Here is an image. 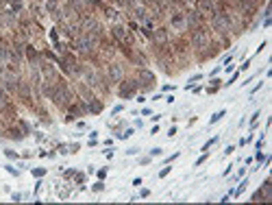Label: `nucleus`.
Returning a JSON list of instances; mask_svg holds the SVG:
<instances>
[{
  "instance_id": "f257e3e1",
  "label": "nucleus",
  "mask_w": 272,
  "mask_h": 205,
  "mask_svg": "<svg viewBox=\"0 0 272 205\" xmlns=\"http://www.w3.org/2000/svg\"><path fill=\"white\" fill-rule=\"evenodd\" d=\"M94 35L91 33H87V35H81L79 39H76V50H81V53H89V50L94 48Z\"/></svg>"
},
{
  "instance_id": "f03ea898",
  "label": "nucleus",
  "mask_w": 272,
  "mask_h": 205,
  "mask_svg": "<svg viewBox=\"0 0 272 205\" xmlns=\"http://www.w3.org/2000/svg\"><path fill=\"white\" fill-rule=\"evenodd\" d=\"M213 26H216L218 31H227V29H229L227 15H216V18H213Z\"/></svg>"
},
{
  "instance_id": "7ed1b4c3",
  "label": "nucleus",
  "mask_w": 272,
  "mask_h": 205,
  "mask_svg": "<svg viewBox=\"0 0 272 205\" xmlns=\"http://www.w3.org/2000/svg\"><path fill=\"white\" fill-rule=\"evenodd\" d=\"M68 98H70V94H68L65 87H59V90L55 92V100H57V102H68Z\"/></svg>"
},
{
  "instance_id": "20e7f679",
  "label": "nucleus",
  "mask_w": 272,
  "mask_h": 205,
  "mask_svg": "<svg viewBox=\"0 0 272 205\" xmlns=\"http://www.w3.org/2000/svg\"><path fill=\"white\" fill-rule=\"evenodd\" d=\"M109 76L118 81L120 76H122V68H120V66H111V68H109Z\"/></svg>"
},
{
  "instance_id": "39448f33",
  "label": "nucleus",
  "mask_w": 272,
  "mask_h": 205,
  "mask_svg": "<svg viewBox=\"0 0 272 205\" xmlns=\"http://www.w3.org/2000/svg\"><path fill=\"white\" fill-rule=\"evenodd\" d=\"M205 42H207L205 33H196V37H194V44H196V46H203Z\"/></svg>"
},
{
  "instance_id": "423d86ee",
  "label": "nucleus",
  "mask_w": 272,
  "mask_h": 205,
  "mask_svg": "<svg viewBox=\"0 0 272 205\" xmlns=\"http://www.w3.org/2000/svg\"><path fill=\"white\" fill-rule=\"evenodd\" d=\"M9 59H11V53H9V50H5V48H0V61L5 63V61H9Z\"/></svg>"
},
{
  "instance_id": "0eeeda50",
  "label": "nucleus",
  "mask_w": 272,
  "mask_h": 205,
  "mask_svg": "<svg viewBox=\"0 0 272 205\" xmlns=\"http://www.w3.org/2000/svg\"><path fill=\"white\" fill-rule=\"evenodd\" d=\"M5 85H7V87H13V85H15V79H13L11 74H5Z\"/></svg>"
},
{
  "instance_id": "6e6552de",
  "label": "nucleus",
  "mask_w": 272,
  "mask_h": 205,
  "mask_svg": "<svg viewBox=\"0 0 272 205\" xmlns=\"http://www.w3.org/2000/svg\"><path fill=\"white\" fill-rule=\"evenodd\" d=\"M100 109H103V105H100L98 100H94V102H91V107H89V111H94V114H98Z\"/></svg>"
},
{
  "instance_id": "1a4fd4ad",
  "label": "nucleus",
  "mask_w": 272,
  "mask_h": 205,
  "mask_svg": "<svg viewBox=\"0 0 272 205\" xmlns=\"http://www.w3.org/2000/svg\"><path fill=\"white\" fill-rule=\"evenodd\" d=\"M113 33H115V37H120V39L124 37V29H122V26H115V29H113Z\"/></svg>"
},
{
  "instance_id": "9d476101",
  "label": "nucleus",
  "mask_w": 272,
  "mask_h": 205,
  "mask_svg": "<svg viewBox=\"0 0 272 205\" xmlns=\"http://www.w3.org/2000/svg\"><path fill=\"white\" fill-rule=\"evenodd\" d=\"M172 22H174V26H177V29L183 26V18H181V15H174V20H172Z\"/></svg>"
},
{
  "instance_id": "9b49d317",
  "label": "nucleus",
  "mask_w": 272,
  "mask_h": 205,
  "mask_svg": "<svg viewBox=\"0 0 272 205\" xmlns=\"http://www.w3.org/2000/svg\"><path fill=\"white\" fill-rule=\"evenodd\" d=\"M33 175H35V177H44V175H46V170H44V168H35V170H33Z\"/></svg>"
},
{
  "instance_id": "f8f14e48",
  "label": "nucleus",
  "mask_w": 272,
  "mask_h": 205,
  "mask_svg": "<svg viewBox=\"0 0 272 205\" xmlns=\"http://www.w3.org/2000/svg\"><path fill=\"white\" fill-rule=\"evenodd\" d=\"M5 105H7V96L0 92V107H5Z\"/></svg>"
},
{
  "instance_id": "ddd939ff",
  "label": "nucleus",
  "mask_w": 272,
  "mask_h": 205,
  "mask_svg": "<svg viewBox=\"0 0 272 205\" xmlns=\"http://www.w3.org/2000/svg\"><path fill=\"white\" fill-rule=\"evenodd\" d=\"M222 116H224V111H220V114H213V118H211V122H218Z\"/></svg>"
}]
</instances>
